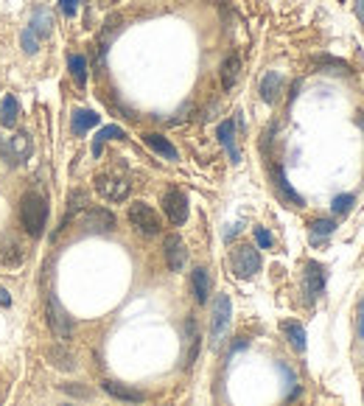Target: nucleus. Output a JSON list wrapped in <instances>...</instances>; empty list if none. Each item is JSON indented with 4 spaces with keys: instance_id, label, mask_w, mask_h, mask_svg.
<instances>
[{
    "instance_id": "1a4fd4ad",
    "label": "nucleus",
    "mask_w": 364,
    "mask_h": 406,
    "mask_svg": "<svg viewBox=\"0 0 364 406\" xmlns=\"http://www.w3.org/2000/svg\"><path fill=\"white\" fill-rule=\"evenodd\" d=\"M87 233H112L115 230V216L107 208H90L82 219Z\"/></svg>"
},
{
    "instance_id": "f8f14e48",
    "label": "nucleus",
    "mask_w": 364,
    "mask_h": 406,
    "mask_svg": "<svg viewBox=\"0 0 364 406\" xmlns=\"http://www.w3.org/2000/svg\"><path fill=\"white\" fill-rule=\"evenodd\" d=\"M143 143L149 146L152 152H157L160 157H166V160H180V152H177V146H174L168 138H163V134H155V132L143 134Z\"/></svg>"
},
{
    "instance_id": "4be33fe9",
    "label": "nucleus",
    "mask_w": 364,
    "mask_h": 406,
    "mask_svg": "<svg viewBox=\"0 0 364 406\" xmlns=\"http://www.w3.org/2000/svg\"><path fill=\"white\" fill-rule=\"evenodd\" d=\"M272 174H275V185H277V191L283 193V199H288L291 205H297V208H300V205H303V196H300L295 188L288 185V179H286L283 168H280V166H275V168H272Z\"/></svg>"
},
{
    "instance_id": "7ed1b4c3",
    "label": "nucleus",
    "mask_w": 364,
    "mask_h": 406,
    "mask_svg": "<svg viewBox=\"0 0 364 406\" xmlns=\"http://www.w3.org/2000/svg\"><path fill=\"white\" fill-rule=\"evenodd\" d=\"M230 263H233V272L239 278H252L255 272H261V255L250 244H239L230 255Z\"/></svg>"
},
{
    "instance_id": "20e7f679",
    "label": "nucleus",
    "mask_w": 364,
    "mask_h": 406,
    "mask_svg": "<svg viewBox=\"0 0 364 406\" xmlns=\"http://www.w3.org/2000/svg\"><path fill=\"white\" fill-rule=\"evenodd\" d=\"M31 152H34V146H31V138L26 132H15L6 143H0V155L6 157L9 166H20L23 160L31 157Z\"/></svg>"
},
{
    "instance_id": "f704fd0d",
    "label": "nucleus",
    "mask_w": 364,
    "mask_h": 406,
    "mask_svg": "<svg viewBox=\"0 0 364 406\" xmlns=\"http://www.w3.org/2000/svg\"><path fill=\"white\" fill-rule=\"evenodd\" d=\"M353 12H356V17H358V23L364 26V0H356V3H353Z\"/></svg>"
},
{
    "instance_id": "412c9836",
    "label": "nucleus",
    "mask_w": 364,
    "mask_h": 406,
    "mask_svg": "<svg viewBox=\"0 0 364 406\" xmlns=\"http://www.w3.org/2000/svg\"><path fill=\"white\" fill-rule=\"evenodd\" d=\"M20 121V104L15 96H6L3 101H0V123H3L6 129H15Z\"/></svg>"
},
{
    "instance_id": "473e14b6",
    "label": "nucleus",
    "mask_w": 364,
    "mask_h": 406,
    "mask_svg": "<svg viewBox=\"0 0 364 406\" xmlns=\"http://www.w3.org/2000/svg\"><path fill=\"white\" fill-rule=\"evenodd\" d=\"M356 333L364 339V303H358V325H356Z\"/></svg>"
},
{
    "instance_id": "423d86ee",
    "label": "nucleus",
    "mask_w": 364,
    "mask_h": 406,
    "mask_svg": "<svg viewBox=\"0 0 364 406\" xmlns=\"http://www.w3.org/2000/svg\"><path fill=\"white\" fill-rule=\"evenodd\" d=\"M163 211H166V216H168V222L171 224H185L188 222V196L182 193V191H177V188H171L166 196H163Z\"/></svg>"
},
{
    "instance_id": "6e6552de",
    "label": "nucleus",
    "mask_w": 364,
    "mask_h": 406,
    "mask_svg": "<svg viewBox=\"0 0 364 406\" xmlns=\"http://www.w3.org/2000/svg\"><path fill=\"white\" fill-rule=\"evenodd\" d=\"M230 311H233V306H230L227 294H218L213 300V319H210V336H213V339H218V336L225 333V328L230 322Z\"/></svg>"
},
{
    "instance_id": "aec40b11",
    "label": "nucleus",
    "mask_w": 364,
    "mask_h": 406,
    "mask_svg": "<svg viewBox=\"0 0 364 406\" xmlns=\"http://www.w3.org/2000/svg\"><path fill=\"white\" fill-rule=\"evenodd\" d=\"M98 121H101L98 112H93V109H76V112H73V118H70V129L76 132V134H85L87 129L98 126Z\"/></svg>"
},
{
    "instance_id": "f03ea898",
    "label": "nucleus",
    "mask_w": 364,
    "mask_h": 406,
    "mask_svg": "<svg viewBox=\"0 0 364 406\" xmlns=\"http://www.w3.org/2000/svg\"><path fill=\"white\" fill-rule=\"evenodd\" d=\"M129 222L143 236H157L160 227H163L157 211L152 205H146V202H132V205H129Z\"/></svg>"
},
{
    "instance_id": "f257e3e1",
    "label": "nucleus",
    "mask_w": 364,
    "mask_h": 406,
    "mask_svg": "<svg viewBox=\"0 0 364 406\" xmlns=\"http://www.w3.org/2000/svg\"><path fill=\"white\" fill-rule=\"evenodd\" d=\"M20 222L28 236L40 238L48 224V199L42 193H26L20 202Z\"/></svg>"
},
{
    "instance_id": "b1692460",
    "label": "nucleus",
    "mask_w": 364,
    "mask_h": 406,
    "mask_svg": "<svg viewBox=\"0 0 364 406\" xmlns=\"http://www.w3.org/2000/svg\"><path fill=\"white\" fill-rule=\"evenodd\" d=\"M67 64H70V76H73V82H76L79 87H85V85H87V59H85L82 53H70Z\"/></svg>"
},
{
    "instance_id": "6ab92c4d",
    "label": "nucleus",
    "mask_w": 364,
    "mask_h": 406,
    "mask_svg": "<svg viewBox=\"0 0 364 406\" xmlns=\"http://www.w3.org/2000/svg\"><path fill=\"white\" fill-rule=\"evenodd\" d=\"M239 76H241V59H239L236 53H230V56L222 62V87H225V90H233L236 82H239Z\"/></svg>"
},
{
    "instance_id": "c85d7f7f",
    "label": "nucleus",
    "mask_w": 364,
    "mask_h": 406,
    "mask_svg": "<svg viewBox=\"0 0 364 406\" xmlns=\"http://www.w3.org/2000/svg\"><path fill=\"white\" fill-rule=\"evenodd\" d=\"M255 241H258L261 249H269V247H272V236H269V230H266V227H255Z\"/></svg>"
},
{
    "instance_id": "9d476101",
    "label": "nucleus",
    "mask_w": 364,
    "mask_h": 406,
    "mask_svg": "<svg viewBox=\"0 0 364 406\" xmlns=\"http://www.w3.org/2000/svg\"><path fill=\"white\" fill-rule=\"evenodd\" d=\"M166 261H168V269L171 272H182V266H185V261H188V249H185V244H182V238L180 236H166Z\"/></svg>"
},
{
    "instance_id": "2eb2a0df",
    "label": "nucleus",
    "mask_w": 364,
    "mask_h": 406,
    "mask_svg": "<svg viewBox=\"0 0 364 406\" xmlns=\"http://www.w3.org/2000/svg\"><path fill=\"white\" fill-rule=\"evenodd\" d=\"M101 387H104L107 395H112V398H118V400H129V403H143V400H146V392L132 389V387L118 384V381H110V378H107Z\"/></svg>"
},
{
    "instance_id": "c756f323",
    "label": "nucleus",
    "mask_w": 364,
    "mask_h": 406,
    "mask_svg": "<svg viewBox=\"0 0 364 406\" xmlns=\"http://www.w3.org/2000/svg\"><path fill=\"white\" fill-rule=\"evenodd\" d=\"M317 64H325V67H339V73H347V62L342 59H331V56H320Z\"/></svg>"
},
{
    "instance_id": "9b49d317",
    "label": "nucleus",
    "mask_w": 364,
    "mask_h": 406,
    "mask_svg": "<svg viewBox=\"0 0 364 406\" xmlns=\"http://www.w3.org/2000/svg\"><path fill=\"white\" fill-rule=\"evenodd\" d=\"M216 134H218V143L227 149L230 163H241V155L236 149V121H222V123H218V132Z\"/></svg>"
},
{
    "instance_id": "a211bd4d",
    "label": "nucleus",
    "mask_w": 364,
    "mask_h": 406,
    "mask_svg": "<svg viewBox=\"0 0 364 406\" xmlns=\"http://www.w3.org/2000/svg\"><path fill=\"white\" fill-rule=\"evenodd\" d=\"M45 356H48V362H51L56 370H62V373L76 370V359H73V353H67L62 345H53V348H48V351H45Z\"/></svg>"
},
{
    "instance_id": "393cba45",
    "label": "nucleus",
    "mask_w": 364,
    "mask_h": 406,
    "mask_svg": "<svg viewBox=\"0 0 364 406\" xmlns=\"http://www.w3.org/2000/svg\"><path fill=\"white\" fill-rule=\"evenodd\" d=\"M51 28H53V15L48 9H37L34 17H31V31L40 34V37H48Z\"/></svg>"
},
{
    "instance_id": "cd10ccee",
    "label": "nucleus",
    "mask_w": 364,
    "mask_h": 406,
    "mask_svg": "<svg viewBox=\"0 0 364 406\" xmlns=\"http://www.w3.org/2000/svg\"><path fill=\"white\" fill-rule=\"evenodd\" d=\"M20 45H23V51L31 56V53H37V48H40V39H37V34H34L31 28H26V31H23V37H20Z\"/></svg>"
},
{
    "instance_id": "ddd939ff",
    "label": "nucleus",
    "mask_w": 364,
    "mask_h": 406,
    "mask_svg": "<svg viewBox=\"0 0 364 406\" xmlns=\"http://www.w3.org/2000/svg\"><path fill=\"white\" fill-rule=\"evenodd\" d=\"M306 292L311 297H317V294L325 292V269L317 261H309L306 263Z\"/></svg>"
},
{
    "instance_id": "dca6fc26",
    "label": "nucleus",
    "mask_w": 364,
    "mask_h": 406,
    "mask_svg": "<svg viewBox=\"0 0 364 406\" xmlns=\"http://www.w3.org/2000/svg\"><path fill=\"white\" fill-rule=\"evenodd\" d=\"M280 330L286 333V339L291 342V348H295L297 353L306 351V328H303L300 322H295V319H283V322H280Z\"/></svg>"
},
{
    "instance_id": "5701e85b",
    "label": "nucleus",
    "mask_w": 364,
    "mask_h": 406,
    "mask_svg": "<svg viewBox=\"0 0 364 406\" xmlns=\"http://www.w3.org/2000/svg\"><path fill=\"white\" fill-rule=\"evenodd\" d=\"M118 138H123V129H121V126H101L98 134L93 138V155L101 157L104 143H107V141H118Z\"/></svg>"
},
{
    "instance_id": "39448f33",
    "label": "nucleus",
    "mask_w": 364,
    "mask_h": 406,
    "mask_svg": "<svg viewBox=\"0 0 364 406\" xmlns=\"http://www.w3.org/2000/svg\"><path fill=\"white\" fill-rule=\"evenodd\" d=\"M129 179L126 177H115V174H98L96 177V191L110 199V202H123L129 196Z\"/></svg>"
},
{
    "instance_id": "0eeeda50",
    "label": "nucleus",
    "mask_w": 364,
    "mask_h": 406,
    "mask_svg": "<svg viewBox=\"0 0 364 406\" xmlns=\"http://www.w3.org/2000/svg\"><path fill=\"white\" fill-rule=\"evenodd\" d=\"M48 325H51L56 339H70V336H73V322L62 311V306L56 303V297H48Z\"/></svg>"
},
{
    "instance_id": "7c9ffc66",
    "label": "nucleus",
    "mask_w": 364,
    "mask_h": 406,
    "mask_svg": "<svg viewBox=\"0 0 364 406\" xmlns=\"http://www.w3.org/2000/svg\"><path fill=\"white\" fill-rule=\"evenodd\" d=\"M62 389H64V392H70V395H79V398H90V389L76 387V384H62Z\"/></svg>"
},
{
    "instance_id": "a878e982",
    "label": "nucleus",
    "mask_w": 364,
    "mask_h": 406,
    "mask_svg": "<svg viewBox=\"0 0 364 406\" xmlns=\"http://www.w3.org/2000/svg\"><path fill=\"white\" fill-rule=\"evenodd\" d=\"M309 227H311V238H314V241L328 238V236H333V230H336V224H333L331 219H314Z\"/></svg>"
},
{
    "instance_id": "4468645a",
    "label": "nucleus",
    "mask_w": 364,
    "mask_h": 406,
    "mask_svg": "<svg viewBox=\"0 0 364 406\" xmlns=\"http://www.w3.org/2000/svg\"><path fill=\"white\" fill-rule=\"evenodd\" d=\"M191 289H193V300L199 306H205L207 297H210V275H207L205 266H196L191 272Z\"/></svg>"
},
{
    "instance_id": "c9c22d12",
    "label": "nucleus",
    "mask_w": 364,
    "mask_h": 406,
    "mask_svg": "<svg viewBox=\"0 0 364 406\" xmlns=\"http://www.w3.org/2000/svg\"><path fill=\"white\" fill-rule=\"evenodd\" d=\"M62 406H73V403H62Z\"/></svg>"
},
{
    "instance_id": "f3484780",
    "label": "nucleus",
    "mask_w": 364,
    "mask_h": 406,
    "mask_svg": "<svg viewBox=\"0 0 364 406\" xmlns=\"http://www.w3.org/2000/svg\"><path fill=\"white\" fill-rule=\"evenodd\" d=\"M280 90H283V79L277 71H269L263 79H261V98L266 104H275L280 98Z\"/></svg>"
},
{
    "instance_id": "bb28decb",
    "label": "nucleus",
    "mask_w": 364,
    "mask_h": 406,
    "mask_svg": "<svg viewBox=\"0 0 364 406\" xmlns=\"http://www.w3.org/2000/svg\"><path fill=\"white\" fill-rule=\"evenodd\" d=\"M353 202H356L353 193H342V196H333V205H331V208H333V213L342 216V213H347V211L353 208Z\"/></svg>"
},
{
    "instance_id": "72a5a7b5",
    "label": "nucleus",
    "mask_w": 364,
    "mask_h": 406,
    "mask_svg": "<svg viewBox=\"0 0 364 406\" xmlns=\"http://www.w3.org/2000/svg\"><path fill=\"white\" fill-rule=\"evenodd\" d=\"M9 306H12V294L0 286V308H9Z\"/></svg>"
},
{
    "instance_id": "2f4dec72",
    "label": "nucleus",
    "mask_w": 364,
    "mask_h": 406,
    "mask_svg": "<svg viewBox=\"0 0 364 406\" xmlns=\"http://www.w3.org/2000/svg\"><path fill=\"white\" fill-rule=\"evenodd\" d=\"M59 9L64 17H73L76 15V0H59Z\"/></svg>"
}]
</instances>
